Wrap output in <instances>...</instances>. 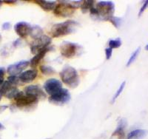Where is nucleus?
Returning <instances> with one entry per match:
<instances>
[{
    "mask_svg": "<svg viewBox=\"0 0 148 139\" xmlns=\"http://www.w3.org/2000/svg\"><path fill=\"white\" fill-rule=\"evenodd\" d=\"M80 46L71 42H63L60 45V53L62 56L67 59L74 57L77 54Z\"/></svg>",
    "mask_w": 148,
    "mask_h": 139,
    "instance_id": "423d86ee",
    "label": "nucleus"
},
{
    "mask_svg": "<svg viewBox=\"0 0 148 139\" xmlns=\"http://www.w3.org/2000/svg\"><path fill=\"white\" fill-rule=\"evenodd\" d=\"M73 8L71 7L69 4H67L66 1H59L53 10L54 15L58 17L66 18L72 16L75 13Z\"/></svg>",
    "mask_w": 148,
    "mask_h": 139,
    "instance_id": "20e7f679",
    "label": "nucleus"
},
{
    "mask_svg": "<svg viewBox=\"0 0 148 139\" xmlns=\"http://www.w3.org/2000/svg\"><path fill=\"white\" fill-rule=\"evenodd\" d=\"M40 71L43 75H53L56 73L55 70L51 66L47 65H42L40 67Z\"/></svg>",
    "mask_w": 148,
    "mask_h": 139,
    "instance_id": "412c9836",
    "label": "nucleus"
},
{
    "mask_svg": "<svg viewBox=\"0 0 148 139\" xmlns=\"http://www.w3.org/2000/svg\"><path fill=\"white\" fill-rule=\"evenodd\" d=\"M20 91L16 87L12 85L8 81H5L3 84L0 86V94L5 97L10 99H14Z\"/></svg>",
    "mask_w": 148,
    "mask_h": 139,
    "instance_id": "1a4fd4ad",
    "label": "nucleus"
},
{
    "mask_svg": "<svg viewBox=\"0 0 148 139\" xmlns=\"http://www.w3.org/2000/svg\"><path fill=\"white\" fill-rule=\"evenodd\" d=\"M71 99V94L68 90L63 88L60 92L55 94L53 96H50L49 101L53 104H63L68 102Z\"/></svg>",
    "mask_w": 148,
    "mask_h": 139,
    "instance_id": "9d476101",
    "label": "nucleus"
},
{
    "mask_svg": "<svg viewBox=\"0 0 148 139\" xmlns=\"http://www.w3.org/2000/svg\"><path fill=\"white\" fill-rule=\"evenodd\" d=\"M127 122L126 119H120V121L118 123L117 127L115 129L114 132L112 133L110 139H125V129L127 127Z\"/></svg>",
    "mask_w": 148,
    "mask_h": 139,
    "instance_id": "ddd939ff",
    "label": "nucleus"
},
{
    "mask_svg": "<svg viewBox=\"0 0 148 139\" xmlns=\"http://www.w3.org/2000/svg\"><path fill=\"white\" fill-rule=\"evenodd\" d=\"M62 81L71 88H76L80 82L79 74L74 67L66 66L59 73Z\"/></svg>",
    "mask_w": 148,
    "mask_h": 139,
    "instance_id": "f03ea898",
    "label": "nucleus"
},
{
    "mask_svg": "<svg viewBox=\"0 0 148 139\" xmlns=\"http://www.w3.org/2000/svg\"><path fill=\"white\" fill-rule=\"evenodd\" d=\"M140 51H141V47H138V48L136 49V50H135L134 52L132 53V55H130V59H128L127 62V67H129V66L131 65L132 64H133V62L136 61V58L138 57V55H139V53Z\"/></svg>",
    "mask_w": 148,
    "mask_h": 139,
    "instance_id": "4be33fe9",
    "label": "nucleus"
},
{
    "mask_svg": "<svg viewBox=\"0 0 148 139\" xmlns=\"http://www.w3.org/2000/svg\"><path fill=\"white\" fill-rule=\"evenodd\" d=\"M1 39H2V36H1V35H0V41H1Z\"/></svg>",
    "mask_w": 148,
    "mask_h": 139,
    "instance_id": "c9c22d12",
    "label": "nucleus"
},
{
    "mask_svg": "<svg viewBox=\"0 0 148 139\" xmlns=\"http://www.w3.org/2000/svg\"><path fill=\"white\" fill-rule=\"evenodd\" d=\"M4 2H5V3H6V4H9V5H10V4L16 3L15 1H5Z\"/></svg>",
    "mask_w": 148,
    "mask_h": 139,
    "instance_id": "7c9ffc66",
    "label": "nucleus"
},
{
    "mask_svg": "<svg viewBox=\"0 0 148 139\" xmlns=\"http://www.w3.org/2000/svg\"><path fill=\"white\" fill-rule=\"evenodd\" d=\"M29 64H30V62L28 61H20L15 64L8 66L7 70L8 73L10 75H17L22 73V71L27 68Z\"/></svg>",
    "mask_w": 148,
    "mask_h": 139,
    "instance_id": "f8f14e48",
    "label": "nucleus"
},
{
    "mask_svg": "<svg viewBox=\"0 0 148 139\" xmlns=\"http://www.w3.org/2000/svg\"><path fill=\"white\" fill-rule=\"evenodd\" d=\"M94 1H89V0H85L82 1V3L81 5V10L83 14H86L87 12L90 11L92 8L94 7Z\"/></svg>",
    "mask_w": 148,
    "mask_h": 139,
    "instance_id": "aec40b11",
    "label": "nucleus"
},
{
    "mask_svg": "<svg viewBox=\"0 0 148 139\" xmlns=\"http://www.w3.org/2000/svg\"><path fill=\"white\" fill-rule=\"evenodd\" d=\"M25 93L34 96L38 99H44L46 97L44 91L37 85H29L26 87L25 88Z\"/></svg>",
    "mask_w": 148,
    "mask_h": 139,
    "instance_id": "4468645a",
    "label": "nucleus"
},
{
    "mask_svg": "<svg viewBox=\"0 0 148 139\" xmlns=\"http://www.w3.org/2000/svg\"><path fill=\"white\" fill-rule=\"evenodd\" d=\"M147 131L143 129H136L132 130L127 136V139H143L146 137Z\"/></svg>",
    "mask_w": 148,
    "mask_h": 139,
    "instance_id": "a211bd4d",
    "label": "nucleus"
},
{
    "mask_svg": "<svg viewBox=\"0 0 148 139\" xmlns=\"http://www.w3.org/2000/svg\"><path fill=\"white\" fill-rule=\"evenodd\" d=\"M51 43V38L47 35H43L39 39H35L31 43V45H30V51H31L32 53L37 54L39 51L50 46Z\"/></svg>",
    "mask_w": 148,
    "mask_h": 139,
    "instance_id": "0eeeda50",
    "label": "nucleus"
},
{
    "mask_svg": "<svg viewBox=\"0 0 148 139\" xmlns=\"http://www.w3.org/2000/svg\"><path fill=\"white\" fill-rule=\"evenodd\" d=\"M112 54H113V49L110 48V47L105 49V56H106V59L108 60L110 59L111 56H112Z\"/></svg>",
    "mask_w": 148,
    "mask_h": 139,
    "instance_id": "cd10ccee",
    "label": "nucleus"
},
{
    "mask_svg": "<svg viewBox=\"0 0 148 139\" xmlns=\"http://www.w3.org/2000/svg\"><path fill=\"white\" fill-rule=\"evenodd\" d=\"M5 69L3 67H0V86L3 84V82L5 81H4V76H5Z\"/></svg>",
    "mask_w": 148,
    "mask_h": 139,
    "instance_id": "c85d7f7f",
    "label": "nucleus"
},
{
    "mask_svg": "<svg viewBox=\"0 0 148 139\" xmlns=\"http://www.w3.org/2000/svg\"><path fill=\"white\" fill-rule=\"evenodd\" d=\"M147 8H148V0H147V1H145V2H144V4L142 5L141 8H140L139 12H138V16H141L144 14V12L147 10Z\"/></svg>",
    "mask_w": 148,
    "mask_h": 139,
    "instance_id": "bb28decb",
    "label": "nucleus"
},
{
    "mask_svg": "<svg viewBox=\"0 0 148 139\" xmlns=\"http://www.w3.org/2000/svg\"><path fill=\"white\" fill-rule=\"evenodd\" d=\"M34 2L39 5L45 11L53 10L57 5L56 1H48V0H37V1H34Z\"/></svg>",
    "mask_w": 148,
    "mask_h": 139,
    "instance_id": "f3484780",
    "label": "nucleus"
},
{
    "mask_svg": "<svg viewBox=\"0 0 148 139\" xmlns=\"http://www.w3.org/2000/svg\"><path fill=\"white\" fill-rule=\"evenodd\" d=\"M8 81L10 82L12 85L14 86H17L20 81V79H19V77H18L17 75H10L8 79Z\"/></svg>",
    "mask_w": 148,
    "mask_h": 139,
    "instance_id": "a878e982",
    "label": "nucleus"
},
{
    "mask_svg": "<svg viewBox=\"0 0 148 139\" xmlns=\"http://www.w3.org/2000/svg\"><path fill=\"white\" fill-rule=\"evenodd\" d=\"M4 128H5V127H4V126H3V125H2V124H1V123H0V129H4Z\"/></svg>",
    "mask_w": 148,
    "mask_h": 139,
    "instance_id": "2f4dec72",
    "label": "nucleus"
},
{
    "mask_svg": "<svg viewBox=\"0 0 148 139\" xmlns=\"http://www.w3.org/2000/svg\"><path fill=\"white\" fill-rule=\"evenodd\" d=\"M53 50V47H51V46H48V47H47L46 48L43 49V50H42L41 51H39L38 53L36 54L34 57H33L32 59H31V60H30V66H31L32 67H36V66L39 64V62H41V60L44 58L45 55L47 54V53L49 52V51H51V50Z\"/></svg>",
    "mask_w": 148,
    "mask_h": 139,
    "instance_id": "dca6fc26",
    "label": "nucleus"
},
{
    "mask_svg": "<svg viewBox=\"0 0 148 139\" xmlns=\"http://www.w3.org/2000/svg\"><path fill=\"white\" fill-rule=\"evenodd\" d=\"M10 26H11V25H10V22H5V23L2 25V29L5 30H9V29L10 28Z\"/></svg>",
    "mask_w": 148,
    "mask_h": 139,
    "instance_id": "c756f323",
    "label": "nucleus"
},
{
    "mask_svg": "<svg viewBox=\"0 0 148 139\" xmlns=\"http://www.w3.org/2000/svg\"><path fill=\"white\" fill-rule=\"evenodd\" d=\"M145 50H148V44H147V45L146 46H145Z\"/></svg>",
    "mask_w": 148,
    "mask_h": 139,
    "instance_id": "473e14b6",
    "label": "nucleus"
},
{
    "mask_svg": "<svg viewBox=\"0 0 148 139\" xmlns=\"http://www.w3.org/2000/svg\"><path fill=\"white\" fill-rule=\"evenodd\" d=\"M30 35L31 36V37L34 40L39 39L42 36L44 35L43 30L42 29V27H40L38 25H34V26H32V30H31V33H30Z\"/></svg>",
    "mask_w": 148,
    "mask_h": 139,
    "instance_id": "6ab92c4d",
    "label": "nucleus"
},
{
    "mask_svg": "<svg viewBox=\"0 0 148 139\" xmlns=\"http://www.w3.org/2000/svg\"><path fill=\"white\" fill-rule=\"evenodd\" d=\"M110 22L114 25L116 28H119V27L121 26V22H122V19L121 18H119V17L116 16H112L111 18H109Z\"/></svg>",
    "mask_w": 148,
    "mask_h": 139,
    "instance_id": "393cba45",
    "label": "nucleus"
},
{
    "mask_svg": "<svg viewBox=\"0 0 148 139\" xmlns=\"http://www.w3.org/2000/svg\"><path fill=\"white\" fill-rule=\"evenodd\" d=\"M14 100L16 101V104L18 107H26L36 104L39 99L23 92H19Z\"/></svg>",
    "mask_w": 148,
    "mask_h": 139,
    "instance_id": "39448f33",
    "label": "nucleus"
},
{
    "mask_svg": "<svg viewBox=\"0 0 148 139\" xmlns=\"http://www.w3.org/2000/svg\"><path fill=\"white\" fill-rule=\"evenodd\" d=\"M37 75H38V71L36 69H31L22 73L18 77L21 81L23 83H29L35 80L36 78L37 77Z\"/></svg>",
    "mask_w": 148,
    "mask_h": 139,
    "instance_id": "2eb2a0df",
    "label": "nucleus"
},
{
    "mask_svg": "<svg viewBox=\"0 0 148 139\" xmlns=\"http://www.w3.org/2000/svg\"><path fill=\"white\" fill-rule=\"evenodd\" d=\"M2 95H1V94H0V101H1V99H2Z\"/></svg>",
    "mask_w": 148,
    "mask_h": 139,
    "instance_id": "72a5a7b5",
    "label": "nucleus"
},
{
    "mask_svg": "<svg viewBox=\"0 0 148 139\" xmlns=\"http://www.w3.org/2000/svg\"><path fill=\"white\" fill-rule=\"evenodd\" d=\"M121 40L119 39V38H117L116 39H110L109 40V42H108V45H109V47L111 49H115V48H119L120 46L121 45Z\"/></svg>",
    "mask_w": 148,
    "mask_h": 139,
    "instance_id": "5701e85b",
    "label": "nucleus"
},
{
    "mask_svg": "<svg viewBox=\"0 0 148 139\" xmlns=\"http://www.w3.org/2000/svg\"><path fill=\"white\" fill-rule=\"evenodd\" d=\"M78 25H79L78 22L73 20H67L64 22L55 24L53 25L50 34L53 38L64 36L66 35L72 34Z\"/></svg>",
    "mask_w": 148,
    "mask_h": 139,
    "instance_id": "f257e3e1",
    "label": "nucleus"
},
{
    "mask_svg": "<svg viewBox=\"0 0 148 139\" xmlns=\"http://www.w3.org/2000/svg\"><path fill=\"white\" fill-rule=\"evenodd\" d=\"M44 89L50 96H52L63 89L62 83L58 79H50L45 82Z\"/></svg>",
    "mask_w": 148,
    "mask_h": 139,
    "instance_id": "6e6552de",
    "label": "nucleus"
},
{
    "mask_svg": "<svg viewBox=\"0 0 148 139\" xmlns=\"http://www.w3.org/2000/svg\"><path fill=\"white\" fill-rule=\"evenodd\" d=\"M97 11V19L108 21L113 16L115 11V5L111 1H100L95 6Z\"/></svg>",
    "mask_w": 148,
    "mask_h": 139,
    "instance_id": "7ed1b4c3",
    "label": "nucleus"
},
{
    "mask_svg": "<svg viewBox=\"0 0 148 139\" xmlns=\"http://www.w3.org/2000/svg\"><path fill=\"white\" fill-rule=\"evenodd\" d=\"M125 84H126V81H123L122 83H121V85L119 86V87L118 90H117V91L115 92L114 96H113V99H112V103H114L115 101L118 99L119 96L121 95V92H123V90H124V89H125Z\"/></svg>",
    "mask_w": 148,
    "mask_h": 139,
    "instance_id": "b1692460",
    "label": "nucleus"
},
{
    "mask_svg": "<svg viewBox=\"0 0 148 139\" xmlns=\"http://www.w3.org/2000/svg\"><path fill=\"white\" fill-rule=\"evenodd\" d=\"M2 1H0V6L2 5Z\"/></svg>",
    "mask_w": 148,
    "mask_h": 139,
    "instance_id": "f704fd0d",
    "label": "nucleus"
},
{
    "mask_svg": "<svg viewBox=\"0 0 148 139\" xmlns=\"http://www.w3.org/2000/svg\"><path fill=\"white\" fill-rule=\"evenodd\" d=\"M14 30L18 36L21 38H25L31 33L32 26L27 22H19L14 25Z\"/></svg>",
    "mask_w": 148,
    "mask_h": 139,
    "instance_id": "9b49d317",
    "label": "nucleus"
}]
</instances>
